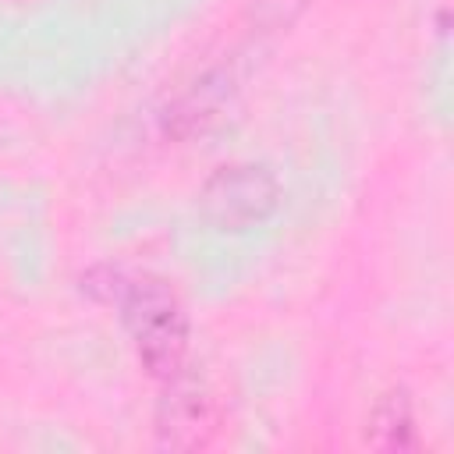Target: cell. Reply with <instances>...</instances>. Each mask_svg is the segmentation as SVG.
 Wrapping results in <instances>:
<instances>
[{"label":"cell","instance_id":"cell-1","mask_svg":"<svg viewBox=\"0 0 454 454\" xmlns=\"http://www.w3.org/2000/svg\"><path fill=\"white\" fill-rule=\"evenodd\" d=\"M114 298L121 305V319L135 340L142 365L156 380H177L188 351V316L177 294L156 277H131L117 280Z\"/></svg>","mask_w":454,"mask_h":454},{"label":"cell","instance_id":"cell-2","mask_svg":"<svg viewBox=\"0 0 454 454\" xmlns=\"http://www.w3.org/2000/svg\"><path fill=\"white\" fill-rule=\"evenodd\" d=\"M206 199V213L216 223L227 227H245V223H259L273 202H277V184L266 170L259 167H223L202 192Z\"/></svg>","mask_w":454,"mask_h":454},{"label":"cell","instance_id":"cell-3","mask_svg":"<svg viewBox=\"0 0 454 454\" xmlns=\"http://www.w3.org/2000/svg\"><path fill=\"white\" fill-rule=\"evenodd\" d=\"M209 433H213L209 397L199 387L174 383L170 397L163 401V411H160V436H163V443H170V447H195V443H206Z\"/></svg>","mask_w":454,"mask_h":454},{"label":"cell","instance_id":"cell-4","mask_svg":"<svg viewBox=\"0 0 454 454\" xmlns=\"http://www.w3.org/2000/svg\"><path fill=\"white\" fill-rule=\"evenodd\" d=\"M411 408L404 394H387L372 411V443L376 447H408Z\"/></svg>","mask_w":454,"mask_h":454}]
</instances>
